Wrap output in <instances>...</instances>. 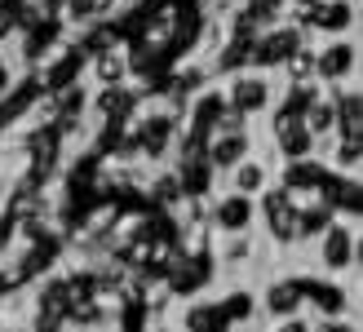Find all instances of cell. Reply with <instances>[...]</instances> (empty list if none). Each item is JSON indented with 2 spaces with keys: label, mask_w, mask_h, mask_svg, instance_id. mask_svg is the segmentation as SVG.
<instances>
[{
  "label": "cell",
  "mask_w": 363,
  "mask_h": 332,
  "mask_svg": "<svg viewBox=\"0 0 363 332\" xmlns=\"http://www.w3.org/2000/svg\"><path fill=\"white\" fill-rule=\"evenodd\" d=\"M0 332H27L23 323H5V328H0Z\"/></svg>",
  "instance_id": "30bf717a"
},
{
  "label": "cell",
  "mask_w": 363,
  "mask_h": 332,
  "mask_svg": "<svg viewBox=\"0 0 363 332\" xmlns=\"http://www.w3.org/2000/svg\"><path fill=\"white\" fill-rule=\"evenodd\" d=\"M5 323H9V319H5V310H0V328H5Z\"/></svg>",
  "instance_id": "8fae6325"
},
{
  "label": "cell",
  "mask_w": 363,
  "mask_h": 332,
  "mask_svg": "<svg viewBox=\"0 0 363 332\" xmlns=\"http://www.w3.org/2000/svg\"><path fill=\"white\" fill-rule=\"evenodd\" d=\"M275 177H279V164H275V155L266 151V146H257L244 164H235V169L217 182L222 191H230V195H244V199H262L270 187H275Z\"/></svg>",
  "instance_id": "5b68a950"
},
{
  "label": "cell",
  "mask_w": 363,
  "mask_h": 332,
  "mask_svg": "<svg viewBox=\"0 0 363 332\" xmlns=\"http://www.w3.org/2000/svg\"><path fill=\"white\" fill-rule=\"evenodd\" d=\"M346 5H354V9H359V0H346Z\"/></svg>",
  "instance_id": "7c38bea8"
},
{
  "label": "cell",
  "mask_w": 363,
  "mask_h": 332,
  "mask_svg": "<svg viewBox=\"0 0 363 332\" xmlns=\"http://www.w3.org/2000/svg\"><path fill=\"white\" fill-rule=\"evenodd\" d=\"M18 84H23V71H18V62L9 58L5 49H0V102H5V98L13 94V89H18Z\"/></svg>",
  "instance_id": "9c48e42d"
},
{
  "label": "cell",
  "mask_w": 363,
  "mask_h": 332,
  "mask_svg": "<svg viewBox=\"0 0 363 332\" xmlns=\"http://www.w3.org/2000/svg\"><path fill=\"white\" fill-rule=\"evenodd\" d=\"M311 71L319 89H346L359 84V35L341 40H315L311 45Z\"/></svg>",
  "instance_id": "7a4b0ae2"
},
{
  "label": "cell",
  "mask_w": 363,
  "mask_h": 332,
  "mask_svg": "<svg viewBox=\"0 0 363 332\" xmlns=\"http://www.w3.org/2000/svg\"><path fill=\"white\" fill-rule=\"evenodd\" d=\"M341 35H359V9L346 0H323L311 23V40H341Z\"/></svg>",
  "instance_id": "8992f818"
},
{
  "label": "cell",
  "mask_w": 363,
  "mask_h": 332,
  "mask_svg": "<svg viewBox=\"0 0 363 332\" xmlns=\"http://www.w3.org/2000/svg\"><path fill=\"white\" fill-rule=\"evenodd\" d=\"M106 5H111V0H62V9H58L62 35H84V31L102 27L106 23Z\"/></svg>",
  "instance_id": "52a82bcc"
},
{
  "label": "cell",
  "mask_w": 363,
  "mask_h": 332,
  "mask_svg": "<svg viewBox=\"0 0 363 332\" xmlns=\"http://www.w3.org/2000/svg\"><path fill=\"white\" fill-rule=\"evenodd\" d=\"M301 124H306V133H311L319 146L337 138V106H333V98H328V89H323V94L301 111Z\"/></svg>",
  "instance_id": "ba28073f"
},
{
  "label": "cell",
  "mask_w": 363,
  "mask_h": 332,
  "mask_svg": "<svg viewBox=\"0 0 363 332\" xmlns=\"http://www.w3.org/2000/svg\"><path fill=\"white\" fill-rule=\"evenodd\" d=\"M80 84L84 89H116V84H133V45L111 40L94 53H84L80 67Z\"/></svg>",
  "instance_id": "277c9868"
},
{
  "label": "cell",
  "mask_w": 363,
  "mask_h": 332,
  "mask_svg": "<svg viewBox=\"0 0 363 332\" xmlns=\"http://www.w3.org/2000/svg\"><path fill=\"white\" fill-rule=\"evenodd\" d=\"M217 89H222V102H226L230 116H240L252 128L275 111V98H279V80L270 76V71H257V67L230 71V76L217 80Z\"/></svg>",
  "instance_id": "6da1fadb"
},
{
  "label": "cell",
  "mask_w": 363,
  "mask_h": 332,
  "mask_svg": "<svg viewBox=\"0 0 363 332\" xmlns=\"http://www.w3.org/2000/svg\"><path fill=\"white\" fill-rule=\"evenodd\" d=\"M306 45H315V40H311L306 31H297L293 23H270L266 31H257V40H252V58H248V67L279 76V71L293 62Z\"/></svg>",
  "instance_id": "3957f363"
}]
</instances>
